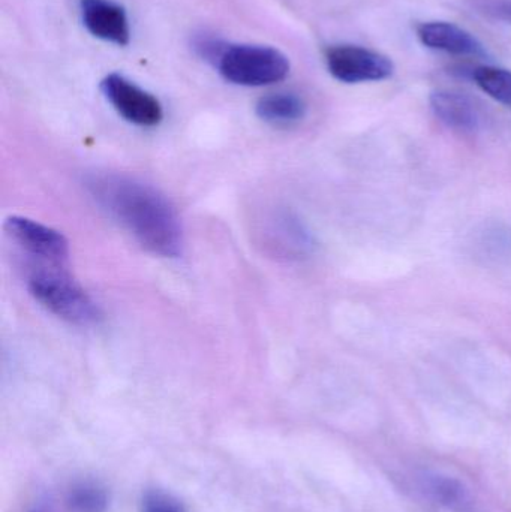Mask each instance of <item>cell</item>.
<instances>
[{
  "label": "cell",
  "mask_w": 511,
  "mask_h": 512,
  "mask_svg": "<svg viewBox=\"0 0 511 512\" xmlns=\"http://www.w3.org/2000/svg\"><path fill=\"white\" fill-rule=\"evenodd\" d=\"M86 186L102 210L150 254L162 258L182 255V222L158 189L119 174L90 177Z\"/></svg>",
  "instance_id": "1"
},
{
  "label": "cell",
  "mask_w": 511,
  "mask_h": 512,
  "mask_svg": "<svg viewBox=\"0 0 511 512\" xmlns=\"http://www.w3.org/2000/svg\"><path fill=\"white\" fill-rule=\"evenodd\" d=\"M26 285L48 312L75 325L96 324L101 310L69 273L68 265L26 261Z\"/></svg>",
  "instance_id": "2"
},
{
  "label": "cell",
  "mask_w": 511,
  "mask_h": 512,
  "mask_svg": "<svg viewBox=\"0 0 511 512\" xmlns=\"http://www.w3.org/2000/svg\"><path fill=\"white\" fill-rule=\"evenodd\" d=\"M228 83L264 87L281 83L290 74V60L278 48L257 44H225L215 62Z\"/></svg>",
  "instance_id": "3"
},
{
  "label": "cell",
  "mask_w": 511,
  "mask_h": 512,
  "mask_svg": "<svg viewBox=\"0 0 511 512\" xmlns=\"http://www.w3.org/2000/svg\"><path fill=\"white\" fill-rule=\"evenodd\" d=\"M101 90L111 107L131 125L153 128L164 119L159 99L117 72L101 81Z\"/></svg>",
  "instance_id": "4"
},
{
  "label": "cell",
  "mask_w": 511,
  "mask_h": 512,
  "mask_svg": "<svg viewBox=\"0 0 511 512\" xmlns=\"http://www.w3.org/2000/svg\"><path fill=\"white\" fill-rule=\"evenodd\" d=\"M3 228L26 261L68 265L69 243L59 231L23 216H9Z\"/></svg>",
  "instance_id": "5"
},
{
  "label": "cell",
  "mask_w": 511,
  "mask_h": 512,
  "mask_svg": "<svg viewBox=\"0 0 511 512\" xmlns=\"http://www.w3.org/2000/svg\"><path fill=\"white\" fill-rule=\"evenodd\" d=\"M326 63L332 77L347 84L383 81L395 72V65L389 57L359 45L329 48Z\"/></svg>",
  "instance_id": "6"
},
{
  "label": "cell",
  "mask_w": 511,
  "mask_h": 512,
  "mask_svg": "<svg viewBox=\"0 0 511 512\" xmlns=\"http://www.w3.org/2000/svg\"><path fill=\"white\" fill-rule=\"evenodd\" d=\"M80 15L87 32L104 42L126 47L131 42L128 12L113 0H80Z\"/></svg>",
  "instance_id": "7"
},
{
  "label": "cell",
  "mask_w": 511,
  "mask_h": 512,
  "mask_svg": "<svg viewBox=\"0 0 511 512\" xmlns=\"http://www.w3.org/2000/svg\"><path fill=\"white\" fill-rule=\"evenodd\" d=\"M417 36L425 47L455 56H482V44L462 27L446 21H429L417 27Z\"/></svg>",
  "instance_id": "8"
},
{
  "label": "cell",
  "mask_w": 511,
  "mask_h": 512,
  "mask_svg": "<svg viewBox=\"0 0 511 512\" xmlns=\"http://www.w3.org/2000/svg\"><path fill=\"white\" fill-rule=\"evenodd\" d=\"M431 107L435 116L461 132H474L480 128V114L474 102L464 93L440 90L432 93Z\"/></svg>",
  "instance_id": "9"
},
{
  "label": "cell",
  "mask_w": 511,
  "mask_h": 512,
  "mask_svg": "<svg viewBox=\"0 0 511 512\" xmlns=\"http://www.w3.org/2000/svg\"><path fill=\"white\" fill-rule=\"evenodd\" d=\"M257 116L270 125H291L305 117L306 104L294 93H269L257 102Z\"/></svg>",
  "instance_id": "10"
},
{
  "label": "cell",
  "mask_w": 511,
  "mask_h": 512,
  "mask_svg": "<svg viewBox=\"0 0 511 512\" xmlns=\"http://www.w3.org/2000/svg\"><path fill=\"white\" fill-rule=\"evenodd\" d=\"M473 78L486 95L511 108V71L495 66H480L474 69Z\"/></svg>",
  "instance_id": "11"
},
{
  "label": "cell",
  "mask_w": 511,
  "mask_h": 512,
  "mask_svg": "<svg viewBox=\"0 0 511 512\" xmlns=\"http://www.w3.org/2000/svg\"><path fill=\"white\" fill-rule=\"evenodd\" d=\"M104 493L96 487L84 486L72 496V507L78 512H102L105 508Z\"/></svg>",
  "instance_id": "12"
},
{
  "label": "cell",
  "mask_w": 511,
  "mask_h": 512,
  "mask_svg": "<svg viewBox=\"0 0 511 512\" xmlns=\"http://www.w3.org/2000/svg\"><path fill=\"white\" fill-rule=\"evenodd\" d=\"M158 512H176V511H158Z\"/></svg>",
  "instance_id": "13"
}]
</instances>
